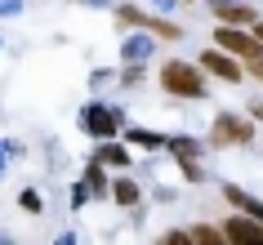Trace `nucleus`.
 I'll use <instances>...</instances> for the list:
<instances>
[{"mask_svg":"<svg viewBox=\"0 0 263 245\" xmlns=\"http://www.w3.org/2000/svg\"><path fill=\"white\" fill-rule=\"evenodd\" d=\"M161 85H165V94H174V98H205L210 94L205 67H201V63H183V58L161 63Z\"/></svg>","mask_w":263,"mask_h":245,"instance_id":"obj_1","label":"nucleus"},{"mask_svg":"<svg viewBox=\"0 0 263 245\" xmlns=\"http://www.w3.org/2000/svg\"><path fill=\"white\" fill-rule=\"evenodd\" d=\"M254 138V121L236 116V111H223L214 116V129H210V147H246Z\"/></svg>","mask_w":263,"mask_h":245,"instance_id":"obj_2","label":"nucleus"},{"mask_svg":"<svg viewBox=\"0 0 263 245\" xmlns=\"http://www.w3.org/2000/svg\"><path fill=\"white\" fill-rule=\"evenodd\" d=\"M214 45L228 49V54H236V58H246V63L263 54V41H259V36L246 31V27H232V23H219V27H214Z\"/></svg>","mask_w":263,"mask_h":245,"instance_id":"obj_3","label":"nucleus"},{"mask_svg":"<svg viewBox=\"0 0 263 245\" xmlns=\"http://www.w3.org/2000/svg\"><path fill=\"white\" fill-rule=\"evenodd\" d=\"M228 245H263V218L246 214V210H232V218H223L219 223Z\"/></svg>","mask_w":263,"mask_h":245,"instance_id":"obj_4","label":"nucleus"},{"mask_svg":"<svg viewBox=\"0 0 263 245\" xmlns=\"http://www.w3.org/2000/svg\"><path fill=\"white\" fill-rule=\"evenodd\" d=\"M116 18H121V27H147L152 36H165V41H179V36H183L174 23H165V18H152V14H139L134 5H121V9H116Z\"/></svg>","mask_w":263,"mask_h":245,"instance_id":"obj_5","label":"nucleus"},{"mask_svg":"<svg viewBox=\"0 0 263 245\" xmlns=\"http://www.w3.org/2000/svg\"><path fill=\"white\" fill-rule=\"evenodd\" d=\"M81 129L85 134H94V138H116L121 134V111H107V107H85L81 111Z\"/></svg>","mask_w":263,"mask_h":245,"instance_id":"obj_6","label":"nucleus"},{"mask_svg":"<svg viewBox=\"0 0 263 245\" xmlns=\"http://www.w3.org/2000/svg\"><path fill=\"white\" fill-rule=\"evenodd\" d=\"M201 67H205L210 76L228 81V85H241V58L228 54V49H205V54H201Z\"/></svg>","mask_w":263,"mask_h":245,"instance_id":"obj_7","label":"nucleus"},{"mask_svg":"<svg viewBox=\"0 0 263 245\" xmlns=\"http://www.w3.org/2000/svg\"><path fill=\"white\" fill-rule=\"evenodd\" d=\"M165 147L174 152V156H179L183 178H192V183H196V178H201V165H196V143H192V138H170Z\"/></svg>","mask_w":263,"mask_h":245,"instance_id":"obj_8","label":"nucleus"},{"mask_svg":"<svg viewBox=\"0 0 263 245\" xmlns=\"http://www.w3.org/2000/svg\"><path fill=\"white\" fill-rule=\"evenodd\" d=\"M214 18H219V23H232V27H254V23H259L250 5H232V0H223L219 9H214Z\"/></svg>","mask_w":263,"mask_h":245,"instance_id":"obj_9","label":"nucleus"},{"mask_svg":"<svg viewBox=\"0 0 263 245\" xmlns=\"http://www.w3.org/2000/svg\"><path fill=\"white\" fill-rule=\"evenodd\" d=\"M223 201L232 205V210H246V214L263 218V201H254V196H250V192H241L236 183H228V187H223Z\"/></svg>","mask_w":263,"mask_h":245,"instance_id":"obj_10","label":"nucleus"},{"mask_svg":"<svg viewBox=\"0 0 263 245\" xmlns=\"http://www.w3.org/2000/svg\"><path fill=\"white\" fill-rule=\"evenodd\" d=\"M94 161L116 165V169H121V165H129V147H121V143H107V138H103V147L94 152Z\"/></svg>","mask_w":263,"mask_h":245,"instance_id":"obj_11","label":"nucleus"},{"mask_svg":"<svg viewBox=\"0 0 263 245\" xmlns=\"http://www.w3.org/2000/svg\"><path fill=\"white\" fill-rule=\"evenodd\" d=\"M111 201L116 205H139V183L134 178H116L111 183Z\"/></svg>","mask_w":263,"mask_h":245,"instance_id":"obj_12","label":"nucleus"},{"mask_svg":"<svg viewBox=\"0 0 263 245\" xmlns=\"http://www.w3.org/2000/svg\"><path fill=\"white\" fill-rule=\"evenodd\" d=\"M129 143H134V147H143V152H156V147H165L170 138H161V134H147V129H129Z\"/></svg>","mask_w":263,"mask_h":245,"instance_id":"obj_13","label":"nucleus"},{"mask_svg":"<svg viewBox=\"0 0 263 245\" xmlns=\"http://www.w3.org/2000/svg\"><path fill=\"white\" fill-rule=\"evenodd\" d=\"M228 236H223V228H210V223H201V228H192V245H223Z\"/></svg>","mask_w":263,"mask_h":245,"instance_id":"obj_14","label":"nucleus"},{"mask_svg":"<svg viewBox=\"0 0 263 245\" xmlns=\"http://www.w3.org/2000/svg\"><path fill=\"white\" fill-rule=\"evenodd\" d=\"M147 54H152V41L147 36H134V41L125 45V63H143Z\"/></svg>","mask_w":263,"mask_h":245,"instance_id":"obj_15","label":"nucleus"},{"mask_svg":"<svg viewBox=\"0 0 263 245\" xmlns=\"http://www.w3.org/2000/svg\"><path fill=\"white\" fill-rule=\"evenodd\" d=\"M85 183H89L94 192H103V161H94L89 169H85Z\"/></svg>","mask_w":263,"mask_h":245,"instance_id":"obj_16","label":"nucleus"},{"mask_svg":"<svg viewBox=\"0 0 263 245\" xmlns=\"http://www.w3.org/2000/svg\"><path fill=\"white\" fill-rule=\"evenodd\" d=\"M143 81V63H125V71H121V85H139Z\"/></svg>","mask_w":263,"mask_h":245,"instance_id":"obj_17","label":"nucleus"},{"mask_svg":"<svg viewBox=\"0 0 263 245\" xmlns=\"http://www.w3.org/2000/svg\"><path fill=\"white\" fill-rule=\"evenodd\" d=\"M18 201H23V210H27V214H41V196H36V192H23Z\"/></svg>","mask_w":263,"mask_h":245,"instance_id":"obj_18","label":"nucleus"},{"mask_svg":"<svg viewBox=\"0 0 263 245\" xmlns=\"http://www.w3.org/2000/svg\"><path fill=\"white\" fill-rule=\"evenodd\" d=\"M250 76H259V81H263V54H259V58H250Z\"/></svg>","mask_w":263,"mask_h":245,"instance_id":"obj_19","label":"nucleus"},{"mask_svg":"<svg viewBox=\"0 0 263 245\" xmlns=\"http://www.w3.org/2000/svg\"><path fill=\"white\" fill-rule=\"evenodd\" d=\"M250 116H254V121H263V98H254V103H250Z\"/></svg>","mask_w":263,"mask_h":245,"instance_id":"obj_20","label":"nucleus"},{"mask_svg":"<svg viewBox=\"0 0 263 245\" xmlns=\"http://www.w3.org/2000/svg\"><path fill=\"white\" fill-rule=\"evenodd\" d=\"M254 36H259V41H263V23H254Z\"/></svg>","mask_w":263,"mask_h":245,"instance_id":"obj_21","label":"nucleus"}]
</instances>
